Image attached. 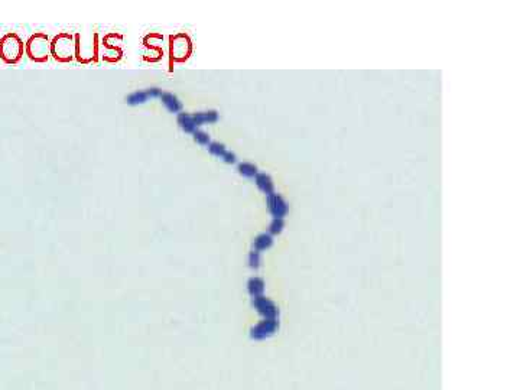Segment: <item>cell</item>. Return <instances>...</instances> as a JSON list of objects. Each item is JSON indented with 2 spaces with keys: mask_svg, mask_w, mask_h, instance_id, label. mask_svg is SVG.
I'll use <instances>...</instances> for the list:
<instances>
[{
  "mask_svg": "<svg viewBox=\"0 0 520 390\" xmlns=\"http://www.w3.org/2000/svg\"><path fill=\"white\" fill-rule=\"evenodd\" d=\"M75 51H77L75 36L68 32L58 33L51 42V55H54V58L60 62L73 61L75 57Z\"/></svg>",
  "mask_w": 520,
  "mask_h": 390,
  "instance_id": "obj_1",
  "label": "cell"
},
{
  "mask_svg": "<svg viewBox=\"0 0 520 390\" xmlns=\"http://www.w3.org/2000/svg\"><path fill=\"white\" fill-rule=\"evenodd\" d=\"M26 55L35 62H45L51 55V41L46 33H33L26 42Z\"/></svg>",
  "mask_w": 520,
  "mask_h": 390,
  "instance_id": "obj_2",
  "label": "cell"
},
{
  "mask_svg": "<svg viewBox=\"0 0 520 390\" xmlns=\"http://www.w3.org/2000/svg\"><path fill=\"white\" fill-rule=\"evenodd\" d=\"M23 55V42L16 33H7L0 39V58L7 64H16Z\"/></svg>",
  "mask_w": 520,
  "mask_h": 390,
  "instance_id": "obj_3",
  "label": "cell"
},
{
  "mask_svg": "<svg viewBox=\"0 0 520 390\" xmlns=\"http://www.w3.org/2000/svg\"><path fill=\"white\" fill-rule=\"evenodd\" d=\"M75 58L83 62V64H89V62H96L97 61V49H99V44H97V33L93 35V39H84L80 33L75 35Z\"/></svg>",
  "mask_w": 520,
  "mask_h": 390,
  "instance_id": "obj_4",
  "label": "cell"
},
{
  "mask_svg": "<svg viewBox=\"0 0 520 390\" xmlns=\"http://www.w3.org/2000/svg\"><path fill=\"white\" fill-rule=\"evenodd\" d=\"M193 51V44L191 39L188 38V35L185 33H178V35H172L169 38V54H171V64L175 62H182L185 61Z\"/></svg>",
  "mask_w": 520,
  "mask_h": 390,
  "instance_id": "obj_5",
  "label": "cell"
},
{
  "mask_svg": "<svg viewBox=\"0 0 520 390\" xmlns=\"http://www.w3.org/2000/svg\"><path fill=\"white\" fill-rule=\"evenodd\" d=\"M162 94V90L161 89H156V87H152V89H146V90H139L132 93L130 96L126 97V103L130 105H137V104H143L146 103L149 98H156V97H161Z\"/></svg>",
  "mask_w": 520,
  "mask_h": 390,
  "instance_id": "obj_6",
  "label": "cell"
},
{
  "mask_svg": "<svg viewBox=\"0 0 520 390\" xmlns=\"http://www.w3.org/2000/svg\"><path fill=\"white\" fill-rule=\"evenodd\" d=\"M268 205L270 212L273 214L275 218H282L283 215L286 214L288 211V207H286V202L282 199V196H279L278 194H272L268 196Z\"/></svg>",
  "mask_w": 520,
  "mask_h": 390,
  "instance_id": "obj_7",
  "label": "cell"
},
{
  "mask_svg": "<svg viewBox=\"0 0 520 390\" xmlns=\"http://www.w3.org/2000/svg\"><path fill=\"white\" fill-rule=\"evenodd\" d=\"M208 150H209L212 155L221 158L224 162H227V164H234V162H236V155L225 149V146H224L223 143L212 142V143L208 145Z\"/></svg>",
  "mask_w": 520,
  "mask_h": 390,
  "instance_id": "obj_8",
  "label": "cell"
},
{
  "mask_svg": "<svg viewBox=\"0 0 520 390\" xmlns=\"http://www.w3.org/2000/svg\"><path fill=\"white\" fill-rule=\"evenodd\" d=\"M161 101L164 103L165 107L169 110V111H172V113H178V111H181L182 110V103L179 101L178 100V97L177 96H174L172 93H166V91H162V94H161Z\"/></svg>",
  "mask_w": 520,
  "mask_h": 390,
  "instance_id": "obj_9",
  "label": "cell"
},
{
  "mask_svg": "<svg viewBox=\"0 0 520 390\" xmlns=\"http://www.w3.org/2000/svg\"><path fill=\"white\" fill-rule=\"evenodd\" d=\"M256 184L257 187L265 193V194L272 195L275 194V188H273V182L270 180V177L266 174H257L256 175Z\"/></svg>",
  "mask_w": 520,
  "mask_h": 390,
  "instance_id": "obj_10",
  "label": "cell"
},
{
  "mask_svg": "<svg viewBox=\"0 0 520 390\" xmlns=\"http://www.w3.org/2000/svg\"><path fill=\"white\" fill-rule=\"evenodd\" d=\"M178 124L184 132H188V133H194L197 130V124L194 121L193 116L188 113H179Z\"/></svg>",
  "mask_w": 520,
  "mask_h": 390,
  "instance_id": "obj_11",
  "label": "cell"
},
{
  "mask_svg": "<svg viewBox=\"0 0 520 390\" xmlns=\"http://www.w3.org/2000/svg\"><path fill=\"white\" fill-rule=\"evenodd\" d=\"M193 119L194 121H195V124L200 126V124H203V123H214V121H217L218 114H217V111H214V110H211V111H200V113H195V114H194Z\"/></svg>",
  "mask_w": 520,
  "mask_h": 390,
  "instance_id": "obj_12",
  "label": "cell"
},
{
  "mask_svg": "<svg viewBox=\"0 0 520 390\" xmlns=\"http://www.w3.org/2000/svg\"><path fill=\"white\" fill-rule=\"evenodd\" d=\"M254 302H256V305H257L259 311H260L262 314H265L266 316H273L275 314H276V309H275V306H273V303H272L270 300L265 299V298H262V296H259V298H256Z\"/></svg>",
  "mask_w": 520,
  "mask_h": 390,
  "instance_id": "obj_13",
  "label": "cell"
},
{
  "mask_svg": "<svg viewBox=\"0 0 520 390\" xmlns=\"http://www.w3.org/2000/svg\"><path fill=\"white\" fill-rule=\"evenodd\" d=\"M238 172L243 175V177H247V178H253L257 175V168L252 164H240L238 165Z\"/></svg>",
  "mask_w": 520,
  "mask_h": 390,
  "instance_id": "obj_14",
  "label": "cell"
},
{
  "mask_svg": "<svg viewBox=\"0 0 520 390\" xmlns=\"http://www.w3.org/2000/svg\"><path fill=\"white\" fill-rule=\"evenodd\" d=\"M254 244H256V249H257V250L266 249V247H269V246L272 244V237H270L269 234H262V236H259V237L256 239Z\"/></svg>",
  "mask_w": 520,
  "mask_h": 390,
  "instance_id": "obj_15",
  "label": "cell"
},
{
  "mask_svg": "<svg viewBox=\"0 0 520 390\" xmlns=\"http://www.w3.org/2000/svg\"><path fill=\"white\" fill-rule=\"evenodd\" d=\"M249 289H250V292H252L253 295L256 296L257 293H260L263 291V282L260 279H252L250 284H249Z\"/></svg>",
  "mask_w": 520,
  "mask_h": 390,
  "instance_id": "obj_16",
  "label": "cell"
},
{
  "mask_svg": "<svg viewBox=\"0 0 520 390\" xmlns=\"http://www.w3.org/2000/svg\"><path fill=\"white\" fill-rule=\"evenodd\" d=\"M194 139H195V142H198L200 145H209V136H208L206 132L195 130V132H194Z\"/></svg>",
  "mask_w": 520,
  "mask_h": 390,
  "instance_id": "obj_17",
  "label": "cell"
},
{
  "mask_svg": "<svg viewBox=\"0 0 520 390\" xmlns=\"http://www.w3.org/2000/svg\"><path fill=\"white\" fill-rule=\"evenodd\" d=\"M283 227V220L282 218H275L273 223L270 224V231L272 233H281Z\"/></svg>",
  "mask_w": 520,
  "mask_h": 390,
  "instance_id": "obj_18",
  "label": "cell"
},
{
  "mask_svg": "<svg viewBox=\"0 0 520 390\" xmlns=\"http://www.w3.org/2000/svg\"><path fill=\"white\" fill-rule=\"evenodd\" d=\"M250 262H252V266H257L259 263V255H257V252H253L252 255H250Z\"/></svg>",
  "mask_w": 520,
  "mask_h": 390,
  "instance_id": "obj_19",
  "label": "cell"
}]
</instances>
